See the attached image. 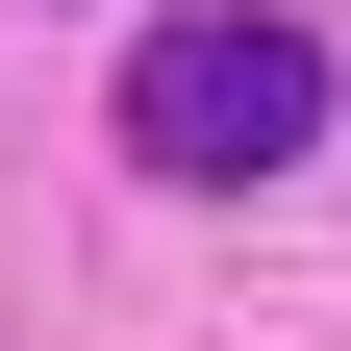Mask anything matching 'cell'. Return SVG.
<instances>
[{"instance_id": "1", "label": "cell", "mask_w": 351, "mask_h": 351, "mask_svg": "<svg viewBox=\"0 0 351 351\" xmlns=\"http://www.w3.org/2000/svg\"><path fill=\"white\" fill-rule=\"evenodd\" d=\"M125 151H151V176H301V151H326V51L251 25V0H201V25L125 51Z\"/></svg>"}]
</instances>
